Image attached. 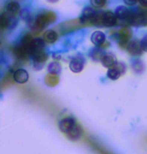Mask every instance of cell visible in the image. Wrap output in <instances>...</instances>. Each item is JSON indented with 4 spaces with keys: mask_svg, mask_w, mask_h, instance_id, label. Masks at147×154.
I'll list each match as a JSON object with an SVG mask.
<instances>
[{
    "mask_svg": "<svg viewBox=\"0 0 147 154\" xmlns=\"http://www.w3.org/2000/svg\"><path fill=\"white\" fill-rule=\"evenodd\" d=\"M57 19V14L53 11L44 10L40 13H38L29 23H27L28 26L30 27L31 30H41L44 28L47 24L53 23Z\"/></svg>",
    "mask_w": 147,
    "mask_h": 154,
    "instance_id": "6da1fadb",
    "label": "cell"
},
{
    "mask_svg": "<svg viewBox=\"0 0 147 154\" xmlns=\"http://www.w3.org/2000/svg\"><path fill=\"white\" fill-rule=\"evenodd\" d=\"M117 16L113 11H99L95 15L93 22L94 24L102 25V26L111 27L117 23Z\"/></svg>",
    "mask_w": 147,
    "mask_h": 154,
    "instance_id": "7a4b0ae2",
    "label": "cell"
},
{
    "mask_svg": "<svg viewBox=\"0 0 147 154\" xmlns=\"http://www.w3.org/2000/svg\"><path fill=\"white\" fill-rule=\"evenodd\" d=\"M44 46H45V42L44 40V38L36 37V38H33L31 40L29 45H27V49H28V51H29V54L31 56L32 54L44 51Z\"/></svg>",
    "mask_w": 147,
    "mask_h": 154,
    "instance_id": "3957f363",
    "label": "cell"
},
{
    "mask_svg": "<svg viewBox=\"0 0 147 154\" xmlns=\"http://www.w3.org/2000/svg\"><path fill=\"white\" fill-rule=\"evenodd\" d=\"M0 25L2 28L12 29L17 25V19L15 16H11L6 12H3L0 16Z\"/></svg>",
    "mask_w": 147,
    "mask_h": 154,
    "instance_id": "277c9868",
    "label": "cell"
},
{
    "mask_svg": "<svg viewBox=\"0 0 147 154\" xmlns=\"http://www.w3.org/2000/svg\"><path fill=\"white\" fill-rule=\"evenodd\" d=\"M77 123H76V120L72 117H67V118H64L60 121L59 123V127H60V130L62 132L66 133L68 134L69 132L71 131L73 128L76 126Z\"/></svg>",
    "mask_w": 147,
    "mask_h": 154,
    "instance_id": "5b68a950",
    "label": "cell"
},
{
    "mask_svg": "<svg viewBox=\"0 0 147 154\" xmlns=\"http://www.w3.org/2000/svg\"><path fill=\"white\" fill-rule=\"evenodd\" d=\"M117 36V38L120 40V45H128L129 39L132 36V31L129 28H121L120 30H118L117 33H115Z\"/></svg>",
    "mask_w": 147,
    "mask_h": 154,
    "instance_id": "8992f818",
    "label": "cell"
},
{
    "mask_svg": "<svg viewBox=\"0 0 147 154\" xmlns=\"http://www.w3.org/2000/svg\"><path fill=\"white\" fill-rule=\"evenodd\" d=\"M84 66H85V60L81 56H77L73 57L70 63V69L73 72H82L84 69Z\"/></svg>",
    "mask_w": 147,
    "mask_h": 154,
    "instance_id": "52a82bcc",
    "label": "cell"
},
{
    "mask_svg": "<svg viewBox=\"0 0 147 154\" xmlns=\"http://www.w3.org/2000/svg\"><path fill=\"white\" fill-rule=\"evenodd\" d=\"M96 11L93 7L91 6H87L85 7L82 11V14H81V17H80V21L83 22V23H86V22H92L94 19L95 15H96Z\"/></svg>",
    "mask_w": 147,
    "mask_h": 154,
    "instance_id": "ba28073f",
    "label": "cell"
},
{
    "mask_svg": "<svg viewBox=\"0 0 147 154\" xmlns=\"http://www.w3.org/2000/svg\"><path fill=\"white\" fill-rule=\"evenodd\" d=\"M127 49L129 51V54L132 56H140L143 53L142 46H141V42L137 39H132L129 42L127 45Z\"/></svg>",
    "mask_w": 147,
    "mask_h": 154,
    "instance_id": "9c48e42d",
    "label": "cell"
},
{
    "mask_svg": "<svg viewBox=\"0 0 147 154\" xmlns=\"http://www.w3.org/2000/svg\"><path fill=\"white\" fill-rule=\"evenodd\" d=\"M101 63H102V65L105 66V68H108V69L114 68V66H116V65L118 63L116 56L112 53H107V54H104Z\"/></svg>",
    "mask_w": 147,
    "mask_h": 154,
    "instance_id": "30bf717a",
    "label": "cell"
},
{
    "mask_svg": "<svg viewBox=\"0 0 147 154\" xmlns=\"http://www.w3.org/2000/svg\"><path fill=\"white\" fill-rule=\"evenodd\" d=\"M115 14H116L118 19L123 20V21H128L130 19L132 12L126 6H118L115 10Z\"/></svg>",
    "mask_w": 147,
    "mask_h": 154,
    "instance_id": "8fae6325",
    "label": "cell"
},
{
    "mask_svg": "<svg viewBox=\"0 0 147 154\" xmlns=\"http://www.w3.org/2000/svg\"><path fill=\"white\" fill-rule=\"evenodd\" d=\"M28 72L26 69H18L14 72L13 74V80L18 84H24L28 81Z\"/></svg>",
    "mask_w": 147,
    "mask_h": 154,
    "instance_id": "7c38bea8",
    "label": "cell"
},
{
    "mask_svg": "<svg viewBox=\"0 0 147 154\" xmlns=\"http://www.w3.org/2000/svg\"><path fill=\"white\" fill-rule=\"evenodd\" d=\"M106 38H107V37H106L105 33L102 32V31H99V30L95 31V32L92 33V35H91V42H93L97 48L103 45L104 43L106 42Z\"/></svg>",
    "mask_w": 147,
    "mask_h": 154,
    "instance_id": "4fadbf2b",
    "label": "cell"
},
{
    "mask_svg": "<svg viewBox=\"0 0 147 154\" xmlns=\"http://www.w3.org/2000/svg\"><path fill=\"white\" fill-rule=\"evenodd\" d=\"M5 10H6V13H8L11 16H15L16 14H18L20 12V5L18 2L16 1H10L8 2L5 6Z\"/></svg>",
    "mask_w": 147,
    "mask_h": 154,
    "instance_id": "5bb4252c",
    "label": "cell"
},
{
    "mask_svg": "<svg viewBox=\"0 0 147 154\" xmlns=\"http://www.w3.org/2000/svg\"><path fill=\"white\" fill-rule=\"evenodd\" d=\"M14 54H15L16 57H18L20 60L26 59L27 54H29V51L26 46H24L23 45H17L15 48H14Z\"/></svg>",
    "mask_w": 147,
    "mask_h": 154,
    "instance_id": "9a60e30c",
    "label": "cell"
},
{
    "mask_svg": "<svg viewBox=\"0 0 147 154\" xmlns=\"http://www.w3.org/2000/svg\"><path fill=\"white\" fill-rule=\"evenodd\" d=\"M42 38L47 43H54L57 40V33L54 29H48L44 33Z\"/></svg>",
    "mask_w": 147,
    "mask_h": 154,
    "instance_id": "2e32d148",
    "label": "cell"
},
{
    "mask_svg": "<svg viewBox=\"0 0 147 154\" xmlns=\"http://www.w3.org/2000/svg\"><path fill=\"white\" fill-rule=\"evenodd\" d=\"M82 133H83V131H82V129H81V127L79 125H76V126L68 133V137L70 138L71 140L77 141L82 137Z\"/></svg>",
    "mask_w": 147,
    "mask_h": 154,
    "instance_id": "e0dca14e",
    "label": "cell"
},
{
    "mask_svg": "<svg viewBox=\"0 0 147 154\" xmlns=\"http://www.w3.org/2000/svg\"><path fill=\"white\" fill-rule=\"evenodd\" d=\"M31 57H32V60L34 62V65L39 63L40 66H44V62L47 60V54H45L44 51H40V53L32 54H31Z\"/></svg>",
    "mask_w": 147,
    "mask_h": 154,
    "instance_id": "ac0fdd59",
    "label": "cell"
},
{
    "mask_svg": "<svg viewBox=\"0 0 147 154\" xmlns=\"http://www.w3.org/2000/svg\"><path fill=\"white\" fill-rule=\"evenodd\" d=\"M47 71L51 75H59L60 71H62V66L57 62H51L48 63L47 66Z\"/></svg>",
    "mask_w": 147,
    "mask_h": 154,
    "instance_id": "d6986e66",
    "label": "cell"
},
{
    "mask_svg": "<svg viewBox=\"0 0 147 154\" xmlns=\"http://www.w3.org/2000/svg\"><path fill=\"white\" fill-rule=\"evenodd\" d=\"M122 75V72H120V69L117 68V66H114V68L108 69L107 72V77L112 81H116L117 79H119V77Z\"/></svg>",
    "mask_w": 147,
    "mask_h": 154,
    "instance_id": "ffe728a7",
    "label": "cell"
},
{
    "mask_svg": "<svg viewBox=\"0 0 147 154\" xmlns=\"http://www.w3.org/2000/svg\"><path fill=\"white\" fill-rule=\"evenodd\" d=\"M104 54L102 51V49H100L99 48H95L91 51L90 53V57H92V60H95V62H98V60H102Z\"/></svg>",
    "mask_w": 147,
    "mask_h": 154,
    "instance_id": "44dd1931",
    "label": "cell"
},
{
    "mask_svg": "<svg viewBox=\"0 0 147 154\" xmlns=\"http://www.w3.org/2000/svg\"><path fill=\"white\" fill-rule=\"evenodd\" d=\"M19 15H20V17H21L22 19L24 20V21H26L27 23H29V22L31 21V20L33 19L32 14H31V12L27 9V8H24V9H21V10H20Z\"/></svg>",
    "mask_w": 147,
    "mask_h": 154,
    "instance_id": "7402d4cb",
    "label": "cell"
},
{
    "mask_svg": "<svg viewBox=\"0 0 147 154\" xmlns=\"http://www.w3.org/2000/svg\"><path fill=\"white\" fill-rule=\"evenodd\" d=\"M107 2L108 0H90V3H91V6L93 8H103L107 5Z\"/></svg>",
    "mask_w": 147,
    "mask_h": 154,
    "instance_id": "603a6c76",
    "label": "cell"
},
{
    "mask_svg": "<svg viewBox=\"0 0 147 154\" xmlns=\"http://www.w3.org/2000/svg\"><path fill=\"white\" fill-rule=\"evenodd\" d=\"M132 68L136 72H142L144 71V63L141 62V60H134L133 65H132Z\"/></svg>",
    "mask_w": 147,
    "mask_h": 154,
    "instance_id": "cb8c5ba5",
    "label": "cell"
},
{
    "mask_svg": "<svg viewBox=\"0 0 147 154\" xmlns=\"http://www.w3.org/2000/svg\"><path fill=\"white\" fill-rule=\"evenodd\" d=\"M141 46H142L143 51H146L147 53V35H145L141 39Z\"/></svg>",
    "mask_w": 147,
    "mask_h": 154,
    "instance_id": "d4e9b609",
    "label": "cell"
},
{
    "mask_svg": "<svg viewBox=\"0 0 147 154\" xmlns=\"http://www.w3.org/2000/svg\"><path fill=\"white\" fill-rule=\"evenodd\" d=\"M123 1H124V3L126 5H128V6H134L139 0H123Z\"/></svg>",
    "mask_w": 147,
    "mask_h": 154,
    "instance_id": "484cf974",
    "label": "cell"
},
{
    "mask_svg": "<svg viewBox=\"0 0 147 154\" xmlns=\"http://www.w3.org/2000/svg\"><path fill=\"white\" fill-rule=\"evenodd\" d=\"M138 2H139L142 7H147V0H139Z\"/></svg>",
    "mask_w": 147,
    "mask_h": 154,
    "instance_id": "4316f807",
    "label": "cell"
},
{
    "mask_svg": "<svg viewBox=\"0 0 147 154\" xmlns=\"http://www.w3.org/2000/svg\"><path fill=\"white\" fill-rule=\"evenodd\" d=\"M48 2H51V3H56V2H57L59 0H47Z\"/></svg>",
    "mask_w": 147,
    "mask_h": 154,
    "instance_id": "83f0119b",
    "label": "cell"
}]
</instances>
